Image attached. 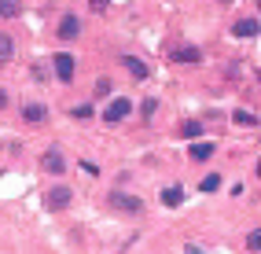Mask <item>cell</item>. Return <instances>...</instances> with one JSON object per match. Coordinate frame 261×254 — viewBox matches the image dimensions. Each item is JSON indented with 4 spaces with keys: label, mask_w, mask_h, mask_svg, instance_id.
I'll return each mask as SVG.
<instances>
[{
    "label": "cell",
    "mask_w": 261,
    "mask_h": 254,
    "mask_svg": "<svg viewBox=\"0 0 261 254\" xmlns=\"http://www.w3.org/2000/svg\"><path fill=\"white\" fill-rule=\"evenodd\" d=\"M22 11V0H0V19H15Z\"/></svg>",
    "instance_id": "10"
},
{
    "label": "cell",
    "mask_w": 261,
    "mask_h": 254,
    "mask_svg": "<svg viewBox=\"0 0 261 254\" xmlns=\"http://www.w3.org/2000/svg\"><path fill=\"white\" fill-rule=\"evenodd\" d=\"M44 169H48V173H63V169H66V166H63V155H59L56 147L44 151Z\"/></svg>",
    "instance_id": "7"
},
{
    "label": "cell",
    "mask_w": 261,
    "mask_h": 254,
    "mask_svg": "<svg viewBox=\"0 0 261 254\" xmlns=\"http://www.w3.org/2000/svg\"><path fill=\"white\" fill-rule=\"evenodd\" d=\"M111 202H114L118 210H125V214H140V210H144V202L136 199V195H121V192H114Z\"/></svg>",
    "instance_id": "3"
},
{
    "label": "cell",
    "mask_w": 261,
    "mask_h": 254,
    "mask_svg": "<svg viewBox=\"0 0 261 254\" xmlns=\"http://www.w3.org/2000/svg\"><path fill=\"white\" fill-rule=\"evenodd\" d=\"M247 250H261V228H254V232L247 236Z\"/></svg>",
    "instance_id": "15"
},
{
    "label": "cell",
    "mask_w": 261,
    "mask_h": 254,
    "mask_svg": "<svg viewBox=\"0 0 261 254\" xmlns=\"http://www.w3.org/2000/svg\"><path fill=\"white\" fill-rule=\"evenodd\" d=\"M22 114H26V122H44V118H48V111H44L41 104H30Z\"/></svg>",
    "instance_id": "12"
},
{
    "label": "cell",
    "mask_w": 261,
    "mask_h": 254,
    "mask_svg": "<svg viewBox=\"0 0 261 254\" xmlns=\"http://www.w3.org/2000/svg\"><path fill=\"white\" fill-rule=\"evenodd\" d=\"M188 254H206L202 247H195V243H188Z\"/></svg>",
    "instance_id": "23"
},
{
    "label": "cell",
    "mask_w": 261,
    "mask_h": 254,
    "mask_svg": "<svg viewBox=\"0 0 261 254\" xmlns=\"http://www.w3.org/2000/svg\"><path fill=\"white\" fill-rule=\"evenodd\" d=\"M44 202H48L51 210H66V207L74 202V192L66 188V184H59V188H51V192L44 195Z\"/></svg>",
    "instance_id": "2"
},
{
    "label": "cell",
    "mask_w": 261,
    "mask_h": 254,
    "mask_svg": "<svg viewBox=\"0 0 261 254\" xmlns=\"http://www.w3.org/2000/svg\"><path fill=\"white\" fill-rule=\"evenodd\" d=\"M92 4V11H107V0H89Z\"/></svg>",
    "instance_id": "22"
},
{
    "label": "cell",
    "mask_w": 261,
    "mask_h": 254,
    "mask_svg": "<svg viewBox=\"0 0 261 254\" xmlns=\"http://www.w3.org/2000/svg\"><path fill=\"white\" fill-rule=\"evenodd\" d=\"M217 184H221V177H217V173H210V177H202V184H199V188H202V192H214Z\"/></svg>",
    "instance_id": "17"
},
{
    "label": "cell",
    "mask_w": 261,
    "mask_h": 254,
    "mask_svg": "<svg viewBox=\"0 0 261 254\" xmlns=\"http://www.w3.org/2000/svg\"><path fill=\"white\" fill-rule=\"evenodd\" d=\"M56 33H59L63 41H70V37H77V33H81V22L74 19V15H63V22H59V30H56Z\"/></svg>",
    "instance_id": "5"
},
{
    "label": "cell",
    "mask_w": 261,
    "mask_h": 254,
    "mask_svg": "<svg viewBox=\"0 0 261 254\" xmlns=\"http://www.w3.org/2000/svg\"><path fill=\"white\" fill-rule=\"evenodd\" d=\"M257 78H261V74H257Z\"/></svg>",
    "instance_id": "27"
},
{
    "label": "cell",
    "mask_w": 261,
    "mask_h": 254,
    "mask_svg": "<svg viewBox=\"0 0 261 254\" xmlns=\"http://www.w3.org/2000/svg\"><path fill=\"white\" fill-rule=\"evenodd\" d=\"M257 177H261V162H257Z\"/></svg>",
    "instance_id": "25"
},
{
    "label": "cell",
    "mask_w": 261,
    "mask_h": 254,
    "mask_svg": "<svg viewBox=\"0 0 261 254\" xmlns=\"http://www.w3.org/2000/svg\"><path fill=\"white\" fill-rule=\"evenodd\" d=\"M111 92H114V85H111L107 78H99V81H96V96H111Z\"/></svg>",
    "instance_id": "16"
},
{
    "label": "cell",
    "mask_w": 261,
    "mask_h": 254,
    "mask_svg": "<svg viewBox=\"0 0 261 254\" xmlns=\"http://www.w3.org/2000/svg\"><path fill=\"white\" fill-rule=\"evenodd\" d=\"M11 56V37H4V33H0V63H4Z\"/></svg>",
    "instance_id": "19"
},
{
    "label": "cell",
    "mask_w": 261,
    "mask_h": 254,
    "mask_svg": "<svg viewBox=\"0 0 261 254\" xmlns=\"http://www.w3.org/2000/svg\"><path fill=\"white\" fill-rule=\"evenodd\" d=\"M70 114L77 118V122H89V118H92V107H89V104H81V107H74Z\"/></svg>",
    "instance_id": "14"
},
{
    "label": "cell",
    "mask_w": 261,
    "mask_h": 254,
    "mask_svg": "<svg viewBox=\"0 0 261 254\" xmlns=\"http://www.w3.org/2000/svg\"><path fill=\"white\" fill-rule=\"evenodd\" d=\"M4 104H8V92H4V89H0V107H4Z\"/></svg>",
    "instance_id": "24"
},
{
    "label": "cell",
    "mask_w": 261,
    "mask_h": 254,
    "mask_svg": "<svg viewBox=\"0 0 261 254\" xmlns=\"http://www.w3.org/2000/svg\"><path fill=\"white\" fill-rule=\"evenodd\" d=\"M56 78L59 81H74V56H66V52L56 56Z\"/></svg>",
    "instance_id": "4"
},
{
    "label": "cell",
    "mask_w": 261,
    "mask_h": 254,
    "mask_svg": "<svg viewBox=\"0 0 261 254\" xmlns=\"http://www.w3.org/2000/svg\"><path fill=\"white\" fill-rule=\"evenodd\" d=\"M133 111V99H125V96H118V99H111L107 107H103V122H111V125H118L121 118H125Z\"/></svg>",
    "instance_id": "1"
},
{
    "label": "cell",
    "mask_w": 261,
    "mask_h": 254,
    "mask_svg": "<svg viewBox=\"0 0 261 254\" xmlns=\"http://www.w3.org/2000/svg\"><path fill=\"white\" fill-rule=\"evenodd\" d=\"M236 122H239V125H254V122H257V118H254L250 111H236Z\"/></svg>",
    "instance_id": "20"
},
{
    "label": "cell",
    "mask_w": 261,
    "mask_h": 254,
    "mask_svg": "<svg viewBox=\"0 0 261 254\" xmlns=\"http://www.w3.org/2000/svg\"><path fill=\"white\" fill-rule=\"evenodd\" d=\"M257 30H261V22H257V19H239V22L232 26L236 37H257Z\"/></svg>",
    "instance_id": "6"
},
{
    "label": "cell",
    "mask_w": 261,
    "mask_h": 254,
    "mask_svg": "<svg viewBox=\"0 0 261 254\" xmlns=\"http://www.w3.org/2000/svg\"><path fill=\"white\" fill-rule=\"evenodd\" d=\"M254 4H257V8H261V0H254Z\"/></svg>",
    "instance_id": "26"
},
{
    "label": "cell",
    "mask_w": 261,
    "mask_h": 254,
    "mask_svg": "<svg viewBox=\"0 0 261 254\" xmlns=\"http://www.w3.org/2000/svg\"><path fill=\"white\" fill-rule=\"evenodd\" d=\"M162 202H166V207H180V202H184V188H177V184H173V188H162Z\"/></svg>",
    "instance_id": "9"
},
{
    "label": "cell",
    "mask_w": 261,
    "mask_h": 254,
    "mask_svg": "<svg viewBox=\"0 0 261 254\" xmlns=\"http://www.w3.org/2000/svg\"><path fill=\"white\" fill-rule=\"evenodd\" d=\"M140 111H144V118H151L154 111H159V99H144V104H140Z\"/></svg>",
    "instance_id": "21"
},
{
    "label": "cell",
    "mask_w": 261,
    "mask_h": 254,
    "mask_svg": "<svg viewBox=\"0 0 261 254\" xmlns=\"http://www.w3.org/2000/svg\"><path fill=\"white\" fill-rule=\"evenodd\" d=\"M177 63H199V48H177Z\"/></svg>",
    "instance_id": "13"
},
{
    "label": "cell",
    "mask_w": 261,
    "mask_h": 254,
    "mask_svg": "<svg viewBox=\"0 0 261 254\" xmlns=\"http://www.w3.org/2000/svg\"><path fill=\"white\" fill-rule=\"evenodd\" d=\"M202 133V122H184V137L191 140V137H199Z\"/></svg>",
    "instance_id": "18"
},
{
    "label": "cell",
    "mask_w": 261,
    "mask_h": 254,
    "mask_svg": "<svg viewBox=\"0 0 261 254\" xmlns=\"http://www.w3.org/2000/svg\"><path fill=\"white\" fill-rule=\"evenodd\" d=\"M210 155H214V144H191V159L195 162H206Z\"/></svg>",
    "instance_id": "11"
},
{
    "label": "cell",
    "mask_w": 261,
    "mask_h": 254,
    "mask_svg": "<svg viewBox=\"0 0 261 254\" xmlns=\"http://www.w3.org/2000/svg\"><path fill=\"white\" fill-rule=\"evenodd\" d=\"M125 70H129L136 81H144V78H147V66H144L140 59H136V56H125Z\"/></svg>",
    "instance_id": "8"
}]
</instances>
